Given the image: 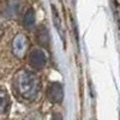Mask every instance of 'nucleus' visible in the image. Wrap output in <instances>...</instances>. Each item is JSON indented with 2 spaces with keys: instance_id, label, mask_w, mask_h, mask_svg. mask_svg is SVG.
Listing matches in <instances>:
<instances>
[{
  "instance_id": "423d86ee",
  "label": "nucleus",
  "mask_w": 120,
  "mask_h": 120,
  "mask_svg": "<svg viewBox=\"0 0 120 120\" xmlns=\"http://www.w3.org/2000/svg\"><path fill=\"white\" fill-rule=\"evenodd\" d=\"M23 25L26 29H31L35 25V12L33 8H29L23 17Z\"/></svg>"
},
{
  "instance_id": "20e7f679",
  "label": "nucleus",
  "mask_w": 120,
  "mask_h": 120,
  "mask_svg": "<svg viewBox=\"0 0 120 120\" xmlns=\"http://www.w3.org/2000/svg\"><path fill=\"white\" fill-rule=\"evenodd\" d=\"M28 48V40L24 35H18L13 41V53L16 56L22 58Z\"/></svg>"
},
{
  "instance_id": "1a4fd4ad",
  "label": "nucleus",
  "mask_w": 120,
  "mask_h": 120,
  "mask_svg": "<svg viewBox=\"0 0 120 120\" xmlns=\"http://www.w3.org/2000/svg\"><path fill=\"white\" fill-rule=\"evenodd\" d=\"M52 120H63V118L60 116L59 114H55V115H53V118H52Z\"/></svg>"
},
{
  "instance_id": "6e6552de",
  "label": "nucleus",
  "mask_w": 120,
  "mask_h": 120,
  "mask_svg": "<svg viewBox=\"0 0 120 120\" xmlns=\"http://www.w3.org/2000/svg\"><path fill=\"white\" fill-rule=\"evenodd\" d=\"M52 15H53V22H54V25L58 30V33L60 34V36H61V38L64 40L65 36H64V33H63V26H61V18H60L56 8L54 6H52Z\"/></svg>"
},
{
  "instance_id": "0eeeda50",
  "label": "nucleus",
  "mask_w": 120,
  "mask_h": 120,
  "mask_svg": "<svg viewBox=\"0 0 120 120\" xmlns=\"http://www.w3.org/2000/svg\"><path fill=\"white\" fill-rule=\"evenodd\" d=\"M10 107V97L5 90L0 89V113H5Z\"/></svg>"
},
{
  "instance_id": "7ed1b4c3",
  "label": "nucleus",
  "mask_w": 120,
  "mask_h": 120,
  "mask_svg": "<svg viewBox=\"0 0 120 120\" xmlns=\"http://www.w3.org/2000/svg\"><path fill=\"white\" fill-rule=\"evenodd\" d=\"M47 95H48V98L51 100L53 103H60L64 98V88L63 85L58 83V82H54V83H51L48 86V90H47Z\"/></svg>"
},
{
  "instance_id": "39448f33",
  "label": "nucleus",
  "mask_w": 120,
  "mask_h": 120,
  "mask_svg": "<svg viewBox=\"0 0 120 120\" xmlns=\"http://www.w3.org/2000/svg\"><path fill=\"white\" fill-rule=\"evenodd\" d=\"M36 41L37 43L43 47V48H48L49 43H51V37H49V33L46 26H40L38 30L36 31Z\"/></svg>"
},
{
  "instance_id": "f03ea898",
  "label": "nucleus",
  "mask_w": 120,
  "mask_h": 120,
  "mask_svg": "<svg viewBox=\"0 0 120 120\" xmlns=\"http://www.w3.org/2000/svg\"><path fill=\"white\" fill-rule=\"evenodd\" d=\"M29 63L31 67L36 70H41L47 64V56L41 49H34L29 55Z\"/></svg>"
},
{
  "instance_id": "f257e3e1",
  "label": "nucleus",
  "mask_w": 120,
  "mask_h": 120,
  "mask_svg": "<svg viewBox=\"0 0 120 120\" xmlns=\"http://www.w3.org/2000/svg\"><path fill=\"white\" fill-rule=\"evenodd\" d=\"M16 91L22 98L34 100L40 91V81L33 72L22 70L19 71L13 81Z\"/></svg>"
}]
</instances>
